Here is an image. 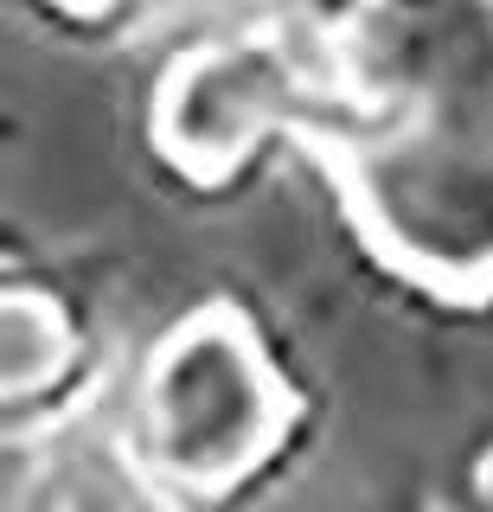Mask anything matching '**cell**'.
Returning <instances> with one entry per match:
<instances>
[{
  "instance_id": "1",
  "label": "cell",
  "mask_w": 493,
  "mask_h": 512,
  "mask_svg": "<svg viewBox=\"0 0 493 512\" xmlns=\"http://www.w3.org/2000/svg\"><path fill=\"white\" fill-rule=\"evenodd\" d=\"M154 436L167 468L218 480L244 468L269 436V391L250 365V352L218 327H199L180 340L154 372Z\"/></svg>"
}]
</instances>
